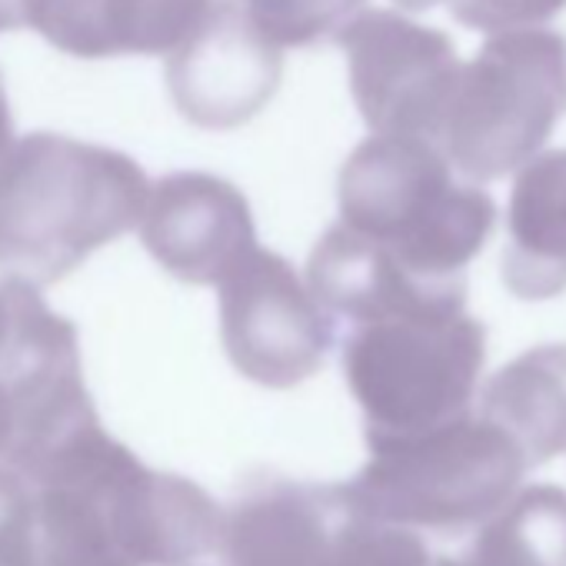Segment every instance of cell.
<instances>
[{
	"mask_svg": "<svg viewBox=\"0 0 566 566\" xmlns=\"http://www.w3.org/2000/svg\"><path fill=\"white\" fill-rule=\"evenodd\" d=\"M280 51L334 41L367 0H230Z\"/></svg>",
	"mask_w": 566,
	"mask_h": 566,
	"instance_id": "e0dca14e",
	"label": "cell"
},
{
	"mask_svg": "<svg viewBox=\"0 0 566 566\" xmlns=\"http://www.w3.org/2000/svg\"><path fill=\"white\" fill-rule=\"evenodd\" d=\"M337 193L340 223L397 270L430 291L467 294V266L496 227V203L460 180L437 144L374 134L347 157Z\"/></svg>",
	"mask_w": 566,
	"mask_h": 566,
	"instance_id": "3957f363",
	"label": "cell"
},
{
	"mask_svg": "<svg viewBox=\"0 0 566 566\" xmlns=\"http://www.w3.org/2000/svg\"><path fill=\"white\" fill-rule=\"evenodd\" d=\"M150 193L140 164L64 134H28L0 157V276L51 287L130 233Z\"/></svg>",
	"mask_w": 566,
	"mask_h": 566,
	"instance_id": "7a4b0ae2",
	"label": "cell"
},
{
	"mask_svg": "<svg viewBox=\"0 0 566 566\" xmlns=\"http://www.w3.org/2000/svg\"><path fill=\"white\" fill-rule=\"evenodd\" d=\"M11 144H14V120H11V104L4 94V77H0V157L8 154Z\"/></svg>",
	"mask_w": 566,
	"mask_h": 566,
	"instance_id": "44dd1931",
	"label": "cell"
},
{
	"mask_svg": "<svg viewBox=\"0 0 566 566\" xmlns=\"http://www.w3.org/2000/svg\"><path fill=\"white\" fill-rule=\"evenodd\" d=\"M476 413L496 423L530 467L559 457L566 450V344L533 347L500 367Z\"/></svg>",
	"mask_w": 566,
	"mask_h": 566,
	"instance_id": "9a60e30c",
	"label": "cell"
},
{
	"mask_svg": "<svg viewBox=\"0 0 566 566\" xmlns=\"http://www.w3.org/2000/svg\"><path fill=\"white\" fill-rule=\"evenodd\" d=\"M360 503L347 483L256 480L220 513L213 549L223 566H340Z\"/></svg>",
	"mask_w": 566,
	"mask_h": 566,
	"instance_id": "8fae6325",
	"label": "cell"
},
{
	"mask_svg": "<svg viewBox=\"0 0 566 566\" xmlns=\"http://www.w3.org/2000/svg\"><path fill=\"white\" fill-rule=\"evenodd\" d=\"M21 28V11H18V0H0V34Z\"/></svg>",
	"mask_w": 566,
	"mask_h": 566,
	"instance_id": "7402d4cb",
	"label": "cell"
},
{
	"mask_svg": "<svg viewBox=\"0 0 566 566\" xmlns=\"http://www.w3.org/2000/svg\"><path fill=\"white\" fill-rule=\"evenodd\" d=\"M213 0H18L21 24L84 61L170 54Z\"/></svg>",
	"mask_w": 566,
	"mask_h": 566,
	"instance_id": "4fadbf2b",
	"label": "cell"
},
{
	"mask_svg": "<svg viewBox=\"0 0 566 566\" xmlns=\"http://www.w3.org/2000/svg\"><path fill=\"white\" fill-rule=\"evenodd\" d=\"M334 41L347 54L350 94L374 134L440 144L463 67L443 31L364 8Z\"/></svg>",
	"mask_w": 566,
	"mask_h": 566,
	"instance_id": "9c48e42d",
	"label": "cell"
},
{
	"mask_svg": "<svg viewBox=\"0 0 566 566\" xmlns=\"http://www.w3.org/2000/svg\"><path fill=\"white\" fill-rule=\"evenodd\" d=\"M0 566H41L31 530V493L18 473H0Z\"/></svg>",
	"mask_w": 566,
	"mask_h": 566,
	"instance_id": "ffe728a7",
	"label": "cell"
},
{
	"mask_svg": "<svg viewBox=\"0 0 566 566\" xmlns=\"http://www.w3.org/2000/svg\"><path fill=\"white\" fill-rule=\"evenodd\" d=\"M433 556L427 553V543L397 523H384L360 510L354 520L340 566H430Z\"/></svg>",
	"mask_w": 566,
	"mask_h": 566,
	"instance_id": "ac0fdd59",
	"label": "cell"
},
{
	"mask_svg": "<svg viewBox=\"0 0 566 566\" xmlns=\"http://www.w3.org/2000/svg\"><path fill=\"white\" fill-rule=\"evenodd\" d=\"M430 566H467L463 559H433Z\"/></svg>",
	"mask_w": 566,
	"mask_h": 566,
	"instance_id": "cb8c5ba5",
	"label": "cell"
},
{
	"mask_svg": "<svg viewBox=\"0 0 566 566\" xmlns=\"http://www.w3.org/2000/svg\"><path fill=\"white\" fill-rule=\"evenodd\" d=\"M41 566H184L213 549L220 506L197 483L137 460L101 420L28 473Z\"/></svg>",
	"mask_w": 566,
	"mask_h": 566,
	"instance_id": "6da1fadb",
	"label": "cell"
},
{
	"mask_svg": "<svg viewBox=\"0 0 566 566\" xmlns=\"http://www.w3.org/2000/svg\"><path fill=\"white\" fill-rule=\"evenodd\" d=\"M94 417L74 324L38 287L0 276V473L24 476Z\"/></svg>",
	"mask_w": 566,
	"mask_h": 566,
	"instance_id": "52a82bcc",
	"label": "cell"
},
{
	"mask_svg": "<svg viewBox=\"0 0 566 566\" xmlns=\"http://www.w3.org/2000/svg\"><path fill=\"white\" fill-rule=\"evenodd\" d=\"M367 447L370 460L347 486L370 516L407 530L480 526L530 470L523 450L470 410L420 433L367 440Z\"/></svg>",
	"mask_w": 566,
	"mask_h": 566,
	"instance_id": "5b68a950",
	"label": "cell"
},
{
	"mask_svg": "<svg viewBox=\"0 0 566 566\" xmlns=\"http://www.w3.org/2000/svg\"><path fill=\"white\" fill-rule=\"evenodd\" d=\"M463 563L566 566V490L549 483L516 490L496 513L480 523V533Z\"/></svg>",
	"mask_w": 566,
	"mask_h": 566,
	"instance_id": "2e32d148",
	"label": "cell"
},
{
	"mask_svg": "<svg viewBox=\"0 0 566 566\" xmlns=\"http://www.w3.org/2000/svg\"><path fill=\"white\" fill-rule=\"evenodd\" d=\"M184 566H190V563H184Z\"/></svg>",
	"mask_w": 566,
	"mask_h": 566,
	"instance_id": "d4e9b609",
	"label": "cell"
},
{
	"mask_svg": "<svg viewBox=\"0 0 566 566\" xmlns=\"http://www.w3.org/2000/svg\"><path fill=\"white\" fill-rule=\"evenodd\" d=\"M140 240L170 276L210 287L256 247V230L243 190L213 174L180 170L150 184Z\"/></svg>",
	"mask_w": 566,
	"mask_h": 566,
	"instance_id": "7c38bea8",
	"label": "cell"
},
{
	"mask_svg": "<svg viewBox=\"0 0 566 566\" xmlns=\"http://www.w3.org/2000/svg\"><path fill=\"white\" fill-rule=\"evenodd\" d=\"M450 11L460 24L496 34L516 28H543L566 11V0H450Z\"/></svg>",
	"mask_w": 566,
	"mask_h": 566,
	"instance_id": "d6986e66",
	"label": "cell"
},
{
	"mask_svg": "<svg viewBox=\"0 0 566 566\" xmlns=\"http://www.w3.org/2000/svg\"><path fill=\"white\" fill-rule=\"evenodd\" d=\"M394 4L403 8V11H430V8L443 4V0H394Z\"/></svg>",
	"mask_w": 566,
	"mask_h": 566,
	"instance_id": "603a6c76",
	"label": "cell"
},
{
	"mask_svg": "<svg viewBox=\"0 0 566 566\" xmlns=\"http://www.w3.org/2000/svg\"><path fill=\"white\" fill-rule=\"evenodd\" d=\"M217 287L220 340L247 380L291 390L327 364L337 317L311 294L291 260L253 247Z\"/></svg>",
	"mask_w": 566,
	"mask_h": 566,
	"instance_id": "ba28073f",
	"label": "cell"
},
{
	"mask_svg": "<svg viewBox=\"0 0 566 566\" xmlns=\"http://www.w3.org/2000/svg\"><path fill=\"white\" fill-rule=\"evenodd\" d=\"M167 87L177 111L203 130H233L253 120L280 91V48L230 0L167 54Z\"/></svg>",
	"mask_w": 566,
	"mask_h": 566,
	"instance_id": "30bf717a",
	"label": "cell"
},
{
	"mask_svg": "<svg viewBox=\"0 0 566 566\" xmlns=\"http://www.w3.org/2000/svg\"><path fill=\"white\" fill-rule=\"evenodd\" d=\"M486 364V327L467 307H410L357 321L344 377L367 440L407 437L470 410Z\"/></svg>",
	"mask_w": 566,
	"mask_h": 566,
	"instance_id": "277c9868",
	"label": "cell"
},
{
	"mask_svg": "<svg viewBox=\"0 0 566 566\" xmlns=\"http://www.w3.org/2000/svg\"><path fill=\"white\" fill-rule=\"evenodd\" d=\"M503 283L520 301L566 291V147L516 167L506 207Z\"/></svg>",
	"mask_w": 566,
	"mask_h": 566,
	"instance_id": "5bb4252c",
	"label": "cell"
},
{
	"mask_svg": "<svg viewBox=\"0 0 566 566\" xmlns=\"http://www.w3.org/2000/svg\"><path fill=\"white\" fill-rule=\"evenodd\" d=\"M563 117L566 38L546 28L496 31L460 67L437 147L463 180L486 184L536 157Z\"/></svg>",
	"mask_w": 566,
	"mask_h": 566,
	"instance_id": "8992f818",
	"label": "cell"
}]
</instances>
